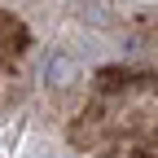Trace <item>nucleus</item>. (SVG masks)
<instances>
[{
	"instance_id": "f257e3e1",
	"label": "nucleus",
	"mask_w": 158,
	"mask_h": 158,
	"mask_svg": "<svg viewBox=\"0 0 158 158\" xmlns=\"http://www.w3.org/2000/svg\"><path fill=\"white\" fill-rule=\"evenodd\" d=\"M75 57L70 53H62V48H53L44 62H40V79H44V84H53V88H66L70 79H75Z\"/></svg>"
}]
</instances>
